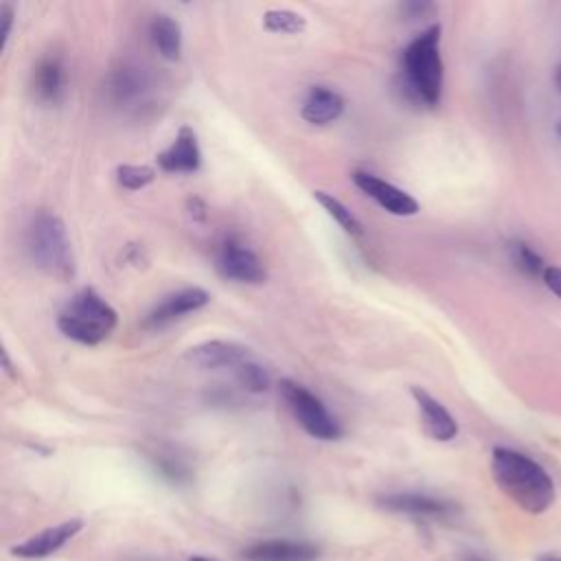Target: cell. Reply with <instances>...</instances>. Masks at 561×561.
Segmentation results:
<instances>
[{
    "instance_id": "6da1fadb",
    "label": "cell",
    "mask_w": 561,
    "mask_h": 561,
    "mask_svg": "<svg viewBox=\"0 0 561 561\" xmlns=\"http://www.w3.org/2000/svg\"><path fill=\"white\" fill-rule=\"evenodd\" d=\"M491 473L500 491L530 515L546 513L554 502L557 491L550 473L522 451L495 447L491 454Z\"/></svg>"
},
{
    "instance_id": "7a4b0ae2",
    "label": "cell",
    "mask_w": 561,
    "mask_h": 561,
    "mask_svg": "<svg viewBox=\"0 0 561 561\" xmlns=\"http://www.w3.org/2000/svg\"><path fill=\"white\" fill-rule=\"evenodd\" d=\"M403 77L408 92L434 107L443 94V57H440V24H432L421 35H416L403 50L401 57Z\"/></svg>"
},
{
    "instance_id": "3957f363",
    "label": "cell",
    "mask_w": 561,
    "mask_h": 561,
    "mask_svg": "<svg viewBox=\"0 0 561 561\" xmlns=\"http://www.w3.org/2000/svg\"><path fill=\"white\" fill-rule=\"evenodd\" d=\"M26 252L37 270L68 280L75 276V252L66 224L53 213H37L26 228Z\"/></svg>"
},
{
    "instance_id": "277c9868",
    "label": "cell",
    "mask_w": 561,
    "mask_h": 561,
    "mask_svg": "<svg viewBox=\"0 0 561 561\" xmlns=\"http://www.w3.org/2000/svg\"><path fill=\"white\" fill-rule=\"evenodd\" d=\"M118 316L114 307L92 287L77 291L57 318L59 331L85 346H96L112 335Z\"/></svg>"
},
{
    "instance_id": "5b68a950",
    "label": "cell",
    "mask_w": 561,
    "mask_h": 561,
    "mask_svg": "<svg viewBox=\"0 0 561 561\" xmlns=\"http://www.w3.org/2000/svg\"><path fill=\"white\" fill-rule=\"evenodd\" d=\"M278 390H280V397L285 399L287 408L291 410L294 419L300 423V427L309 436H313L318 440H335L342 436V427L335 421V416L302 383L291 381V379H280Z\"/></svg>"
},
{
    "instance_id": "8992f818",
    "label": "cell",
    "mask_w": 561,
    "mask_h": 561,
    "mask_svg": "<svg viewBox=\"0 0 561 561\" xmlns=\"http://www.w3.org/2000/svg\"><path fill=\"white\" fill-rule=\"evenodd\" d=\"M217 267H219L221 276L237 280V283L261 285L267 278V272H265V265L261 263V259L237 239H226L219 245Z\"/></svg>"
},
{
    "instance_id": "52a82bcc",
    "label": "cell",
    "mask_w": 561,
    "mask_h": 561,
    "mask_svg": "<svg viewBox=\"0 0 561 561\" xmlns=\"http://www.w3.org/2000/svg\"><path fill=\"white\" fill-rule=\"evenodd\" d=\"M353 182L357 184V188L362 193H366L368 197H373L383 210H388L390 215H397V217H412L419 213V202L405 193L403 188L381 180L379 175L375 173H368V171H355L353 173Z\"/></svg>"
},
{
    "instance_id": "ba28073f",
    "label": "cell",
    "mask_w": 561,
    "mask_h": 561,
    "mask_svg": "<svg viewBox=\"0 0 561 561\" xmlns=\"http://www.w3.org/2000/svg\"><path fill=\"white\" fill-rule=\"evenodd\" d=\"M252 353L248 346L232 340H208L193 348H188L186 359L199 368L217 370V368H239Z\"/></svg>"
},
{
    "instance_id": "9c48e42d",
    "label": "cell",
    "mask_w": 561,
    "mask_h": 561,
    "mask_svg": "<svg viewBox=\"0 0 561 561\" xmlns=\"http://www.w3.org/2000/svg\"><path fill=\"white\" fill-rule=\"evenodd\" d=\"M156 162L164 173H195L202 167L197 134L188 125L180 127L173 142L156 156Z\"/></svg>"
},
{
    "instance_id": "30bf717a",
    "label": "cell",
    "mask_w": 561,
    "mask_h": 561,
    "mask_svg": "<svg viewBox=\"0 0 561 561\" xmlns=\"http://www.w3.org/2000/svg\"><path fill=\"white\" fill-rule=\"evenodd\" d=\"M210 300V294L202 287H186L180 289L171 296H167L160 305H156L149 316L145 318V324L151 329H160L164 324H171L180 318H184L186 313L199 311L202 307H206Z\"/></svg>"
},
{
    "instance_id": "8fae6325",
    "label": "cell",
    "mask_w": 561,
    "mask_h": 561,
    "mask_svg": "<svg viewBox=\"0 0 561 561\" xmlns=\"http://www.w3.org/2000/svg\"><path fill=\"white\" fill-rule=\"evenodd\" d=\"M83 522L81 519H68V522H61L57 526H50V528H44L35 535H31L28 539H24L22 543L13 546L11 552L15 557H22V559H42V557H48L53 552H57L61 546H66L79 530H81Z\"/></svg>"
},
{
    "instance_id": "7c38bea8",
    "label": "cell",
    "mask_w": 561,
    "mask_h": 561,
    "mask_svg": "<svg viewBox=\"0 0 561 561\" xmlns=\"http://www.w3.org/2000/svg\"><path fill=\"white\" fill-rule=\"evenodd\" d=\"M379 504L392 513H405L427 519H445L456 511L451 502L425 493H388L379 497Z\"/></svg>"
},
{
    "instance_id": "4fadbf2b",
    "label": "cell",
    "mask_w": 561,
    "mask_h": 561,
    "mask_svg": "<svg viewBox=\"0 0 561 561\" xmlns=\"http://www.w3.org/2000/svg\"><path fill=\"white\" fill-rule=\"evenodd\" d=\"M412 397L416 401L421 423H423V430L427 436H432L434 440H440V443L456 438L458 423L440 401H436L427 390H423L419 386L412 388Z\"/></svg>"
},
{
    "instance_id": "5bb4252c",
    "label": "cell",
    "mask_w": 561,
    "mask_h": 561,
    "mask_svg": "<svg viewBox=\"0 0 561 561\" xmlns=\"http://www.w3.org/2000/svg\"><path fill=\"white\" fill-rule=\"evenodd\" d=\"M248 561H313L318 557V548L305 541H261L243 550Z\"/></svg>"
},
{
    "instance_id": "9a60e30c",
    "label": "cell",
    "mask_w": 561,
    "mask_h": 561,
    "mask_svg": "<svg viewBox=\"0 0 561 561\" xmlns=\"http://www.w3.org/2000/svg\"><path fill=\"white\" fill-rule=\"evenodd\" d=\"M344 112V99L324 85H313L309 88L305 103H302V118L311 125H329L337 121Z\"/></svg>"
},
{
    "instance_id": "2e32d148",
    "label": "cell",
    "mask_w": 561,
    "mask_h": 561,
    "mask_svg": "<svg viewBox=\"0 0 561 561\" xmlns=\"http://www.w3.org/2000/svg\"><path fill=\"white\" fill-rule=\"evenodd\" d=\"M149 37L156 46V50L160 53L162 59L167 61H178L182 55V28L180 24L164 13L153 15L151 24H149Z\"/></svg>"
},
{
    "instance_id": "e0dca14e",
    "label": "cell",
    "mask_w": 561,
    "mask_h": 561,
    "mask_svg": "<svg viewBox=\"0 0 561 561\" xmlns=\"http://www.w3.org/2000/svg\"><path fill=\"white\" fill-rule=\"evenodd\" d=\"M33 90H35L37 99H42L46 103L59 101V96L64 92V66L59 59L46 57L37 64V68L33 72Z\"/></svg>"
},
{
    "instance_id": "ac0fdd59",
    "label": "cell",
    "mask_w": 561,
    "mask_h": 561,
    "mask_svg": "<svg viewBox=\"0 0 561 561\" xmlns=\"http://www.w3.org/2000/svg\"><path fill=\"white\" fill-rule=\"evenodd\" d=\"M105 92L116 105L131 103L145 92L142 75H138L136 68H118L110 75V79L105 83Z\"/></svg>"
},
{
    "instance_id": "d6986e66",
    "label": "cell",
    "mask_w": 561,
    "mask_h": 561,
    "mask_svg": "<svg viewBox=\"0 0 561 561\" xmlns=\"http://www.w3.org/2000/svg\"><path fill=\"white\" fill-rule=\"evenodd\" d=\"M263 28L270 33L296 35L307 28V20L291 9H270L263 13Z\"/></svg>"
},
{
    "instance_id": "ffe728a7",
    "label": "cell",
    "mask_w": 561,
    "mask_h": 561,
    "mask_svg": "<svg viewBox=\"0 0 561 561\" xmlns=\"http://www.w3.org/2000/svg\"><path fill=\"white\" fill-rule=\"evenodd\" d=\"M313 199H316L348 234H362V224H359V219H357L337 197H333V195L327 193V191H313Z\"/></svg>"
},
{
    "instance_id": "44dd1931",
    "label": "cell",
    "mask_w": 561,
    "mask_h": 561,
    "mask_svg": "<svg viewBox=\"0 0 561 561\" xmlns=\"http://www.w3.org/2000/svg\"><path fill=\"white\" fill-rule=\"evenodd\" d=\"M234 377H237V381H239V386H241L243 390L254 392V394L265 392V390H270V386H272V377H270L267 368L261 366L254 357L245 359V362L234 370Z\"/></svg>"
},
{
    "instance_id": "7402d4cb",
    "label": "cell",
    "mask_w": 561,
    "mask_h": 561,
    "mask_svg": "<svg viewBox=\"0 0 561 561\" xmlns=\"http://www.w3.org/2000/svg\"><path fill=\"white\" fill-rule=\"evenodd\" d=\"M508 254H511V261L513 265L526 274V276H543L546 272V265H543V259L524 241H513L508 245Z\"/></svg>"
},
{
    "instance_id": "603a6c76",
    "label": "cell",
    "mask_w": 561,
    "mask_h": 561,
    "mask_svg": "<svg viewBox=\"0 0 561 561\" xmlns=\"http://www.w3.org/2000/svg\"><path fill=\"white\" fill-rule=\"evenodd\" d=\"M156 180V169L147 164H118L116 182L127 191H140Z\"/></svg>"
},
{
    "instance_id": "cb8c5ba5",
    "label": "cell",
    "mask_w": 561,
    "mask_h": 561,
    "mask_svg": "<svg viewBox=\"0 0 561 561\" xmlns=\"http://www.w3.org/2000/svg\"><path fill=\"white\" fill-rule=\"evenodd\" d=\"M541 278H543V285H546L557 298H561V267L548 265Z\"/></svg>"
},
{
    "instance_id": "d4e9b609",
    "label": "cell",
    "mask_w": 561,
    "mask_h": 561,
    "mask_svg": "<svg viewBox=\"0 0 561 561\" xmlns=\"http://www.w3.org/2000/svg\"><path fill=\"white\" fill-rule=\"evenodd\" d=\"M13 24V9L9 4H2L0 7V39H2V46L9 37V28Z\"/></svg>"
},
{
    "instance_id": "484cf974",
    "label": "cell",
    "mask_w": 561,
    "mask_h": 561,
    "mask_svg": "<svg viewBox=\"0 0 561 561\" xmlns=\"http://www.w3.org/2000/svg\"><path fill=\"white\" fill-rule=\"evenodd\" d=\"M188 208H191V215H195L197 219H204V217H206V213H204V204H202L197 197L188 199Z\"/></svg>"
},
{
    "instance_id": "4316f807",
    "label": "cell",
    "mask_w": 561,
    "mask_h": 561,
    "mask_svg": "<svg viewBox=\"0 0 561 561\" xmlns=\"http://www.w3.org/2000/svg\"><path fill=\"white\" fill-rule=\"evenodd\" d=\"M535 561H561V554H539Z\"/></svg>"
},
{
    "instance_id": "83f0119b",
    "label": "cell",
    "mask_w": 561,
    "mask_h": 561,
    "mask_svg": "<svg viewBox=\"0 0 561 561\" xmlns=\"http://www.w3.org/2000/svg\"><path fill=\"white\" fill-rule=\"evenodd\" d=\"M554 83H557V88L561 90V66L557 68V75H554Z\"/></svg>"
},
{
    "instance_id": "f1b7e54d",
    "label": "cell",
    "mask_w": 561,
    "mask_h": 561,
    "mask_svg": "<svg viewBox=\"0 0 561 561\" xmlns=\"http://www.w3.org/2000/svg\"><path fill=\"white\" fill-rule=\"evenodd\" d=\"M462 561H484V559H480V557H476V554H467Z\"/></svg>"
},
{
    "instance_id": "f546056e",
    "label": "cell",
    "mask_w": 561,
    "mask_h": 561,
    "mask_svg": "<svg viewBox=\"0 0 561 561\" xmlns=\"http://www.w3.org/2000/svg\"><path fill=\"white\" fill-rule=\"evenodd\" d=\"M188 561H215V559H208V557H191Z\"/></svg>"
},
{
    "instance_id": "4dcf8cb0",
    "label": "cell",
    "mask_w": 561,
    "mask_h": 561,
    "mask_svg": "<svg viewBox=\"0 0 561 561\" xmlns=\"http://www.w3.org/2000/svg\"><path fill=\"white\" fill-rule=\"evenodd\" d=\"M557 134H559V136H561V121H559V123H557Z\"/></svg>"
}]
</instances>
